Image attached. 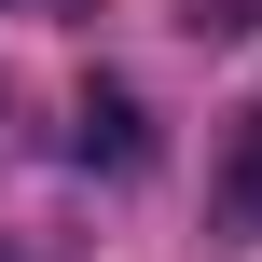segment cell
I'll use <instances>...</instances> for the list:
<instances>
[{"label": "cell", "mask_w": 262, "mask_h": 262, "mask_svg": "<svg viewBox=\"0 0 262 262\" xmlns=\"http://www.w3.org/2000/svg\"><path fill=\"white\" fill-rule=\"evenodd\" d=\"M69 152H83V166H138V152H152V138H138V97H124V83H83V138H69Z\"/></svg>", "instance_id": "cell-1"}, {"label": "cell", "mask_w": 262, "mask_h": 262, "mask_svg": "<svg viewBox=\"0 0 262 262\" xmlns=\"http://www.w3.org/2000/svg\"><path fill=\"white\" fill-rule=\"evenodd\" d=\"M221 221H235V235H262V97L235 111V138H221Z\"/></svg>", "instance_id": "cell-2"}, {"label": "cell", "mask_w": 262, "mask_h": 262, "mask_svg": "<svg viewBox=\"0 0 262 262\" xmlns=\"http://www.w3.org/2000/svg\"><path fill=\"white\" fill-rule=\"evenodd\" d=\"M180 28L193 41H235V28H262V0H180Z\"/></svg>", "instance_id": "cell-3"}]
</instances>
